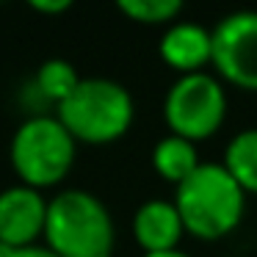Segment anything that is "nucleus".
<instances>
[{
	"label": "nucleus",
	"mask_w": 257,
	"mask_h": 257,
	"mask_svg": "<svg viewBox=\"0 0 257 257\" xmlns=\"http://www.w3.org/2000/svg\"><path fill=\"white\" fill-rule=\"evenodd\" d=\"M42 240L58 257H113L116 224L97 194L64 188L50 196Z\"/></svg>",
	"instance_id": "nucleus-1"
},
{
	"label": "nucleus",
	"mask_w": 257,
	"mask_h": 257,
	"mask_svg": "<svg viewBox=\"0 0 257 257\" xmlns=\"http://www.w3.org/2000/svg\"><path fill=\"white\" fill-rule=\"evenodd\" d=\"M174 205L185 224V235L218 240L238 229L246 213V191L224 169V163H202L174 188Z\"/></svg>",
	"instance_id": "nucleus-2"
},
{
	"label": "nucleus",
	"mask_w": 257,
	"mask_h": 257,
	"mask_svg": "<svg viewBox=\"0 0 257 257\" xmlns=\"http://www.w3.org/2000/svg\"><path fill=\"white\" fill-rule=\"evenodd\" d=\"M56 116L78 144H113L133 127L136 100L119 80L83 78L72 97L56 108Z\"/></svg>",
	"instance_id": "nucleus-3"
},
{
	"label": "nucleus",
	"mask_w": 257,
	"mask_h": 257,
	"mask_svg": "<svg viewBox=\"0 0 257 257\" xmlns=\"http://www.w3.org/2000/svg\"><path fill=\"white\" fill-rule=\"evenodd\" d=\"M75 158L78 141L56 113H31L20 122L9 144V161L20 183L39 191L64 183Z\"/></svg>",
	"instance_id": "nucleus-4"
},
{
	"label": "nucleus",
	"mask_w": 257,
	"mask_h": 257,
	"mask_svg": "<svg viewBox=\"0 0 257 257\" xmlns=\"http://www.w3.org/2000/svg\"><path fill=\"white\" fill-rule=\"evenodd\" d=\"M227 89L218 75L207 69L177 75L163 97V119L169 124V133L199 144L218 133L227 119Z\"/></svg>",
	"instance_id": "nucleus-5"
},
{
	"label": "nucleus",
	"mask_w": 257,
	"mask_h": 257,
	"mask_svg": "<svg viewBox=\"0 0 257 257\" xmlns=\"http://www.w3.org/2000/svg\"><path fill=\"white\" fill-rule=\"evenodd\" d=\"M210 31L216 75L235 89L257 91V12H229Z\"/></svg>",
	"instance_id": "nucleus-6"
},
{
	"label": "nucleus",
	"mask_w": 257,
	"mask_h": 257,
	"mask_svg": "<svg viewBox=\"0 0 257 257\" xmlns=\"http://www.w3.org/2000/svg\"><path fill=\"white\" fill-rule=\"evenodd\" d=\"M47 199L39 188L14 183L0 191V246L25 249L45 238Z\"/></svg>",
	"instance_id": "nucleus-7"
},
{
	"label": "nucleus",
	"mask_w": 257,
	"mask_h": 257,
	"mask_svg": "<svg viewBox=\"0 0 257 257\" xmlns=\"http://www.w3.org/2000/svg\"><path fill=\"white\" fill-rule=\"evenodd\" d=\"M158 53L177 75L205 72L213 64V31L196 20H177L163 28Z\"/></svg>",
	"instance_id": "nucleus-8"
},
{
	"label": "nucleus",
	"mask_w": 257,
	"mask_h": 257,
	"mask_svg": "<svg viewBox=\"0 0 257 257\" xmlns=\"http://www.w3.org/2000/svg\"><path fill=\"white\" fill-rule=\"evenodd\" d=\"M185 235V224L174 199H147L133 213V240L144 254L180 249V240Z\"/></svg>",
	"instance_id": "nucleus-9"
},
{
	"label": "nucleus",
	"mask_w": 257,
	"mask_h": 257,
	"mask_svg": "<svg viewBox=\"0 0 257 257\" xmlns=\"http://www.w3.org/2000/svg\"><path fill=\"white\" fill-rule=\"evenodd\" d=\"M199 166H202L199 150H196L194 141L183 139V136L166 133L152 147V169L163 183H172L174 188L183 180H188Z\"/></svg>",
	"instance_id": "nucleus-10"
},
{
	"label": "nucleus",
	"mask_w": 257,
	"mask_h": 257,
	"mask_svg": "<svg viewBox=\"0 0 257 257\" xmlns=\"http://www.w3.org/2000/svg\"><path fill=\"white\" fill-rule=\"evenodd\" d=\"M80 72L72 61L67 58H47V61L39 64L34 75V89L39 91V97L47 102V105H61L64 100L72 97V91L80 86Z\"/></svg>",
	"instance_id": "nucleus-11"
},
{
	"label": "nucleus",
	"mask_w": 257,
	"mask_h": 257,
	"mask_svg": "<svg viewBox=\"0 0 257 257\" xmlns=\"http://www.w3.org/2000/svg\"><path fill=\"white\" fill-rule=\"evenodd\" d=\"M221 163L246 194H257V127L238 130L224 147Z\"/></svg>",
	"instance_id": "nucleus-12"
},
{
	"label": "nucleus",
	"mask_w": 257,
	"mask_h": 257,
	"mask_svg": "<svg viewBox=\"0 0 257 257\" xmlns=\"http://www.w3.org/2000/svg\"><path fill=\"white\" fill-rule=\"evenodd\" d=\"M116 9L141 25H172L185 6L180 0H116Z\"/></svg>",
	"instance_id": "nucleus-13"
},
{
	"label": "nucleus",
	"mask_w": 257,
	"mask_h": 257,
	"mask_svg": "<svg viewBox=\"0 0 257 257\" xmlns=\"http://www.w3.org/2000/svg\"><path fill=\"white\" fill-rule=\"evenodd\" d=\"M0 257H58L53 249H47L45 243L36 246H25V249H9V246H0Z\"/></svg>",
	"instance_id": "nucleus-14"
},
{
	"label": "nucleus",
	"mask_w": 257,
	"mask_h": 257,
	"mask_svg": "<svg viewBox=\"0 0 257 257\" xmlns=\"http://www.w3.org/2000/svg\"><path fill=\"white\" fill-rule=\"evenodd\" d=\"M28 6L36 14H64L72 9V0H31Z\"/></svg>",
	"instance_id": "nucleus-15"
},
{
	"label": "nucleus",
	"mask_w": 257,
	"mask_h": 257,
	"mask_svg": "<svg viewBox=\"0 0 257 257\" xmlns=\"http://www.w3.org/2000/svg\"><path fill=\"white\" fill-rule=\"evenodd\" d=\"M141 257H191L183 249H172V251H155V254H141Z\"/></svg>",
	"instance_id": "nucleus-16"
}]
</instances>
